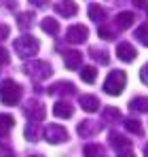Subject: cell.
Here are the masks:
<instances>
[{
    "instance_id": "6da1fadb",
    "label": "cell",
    "mask_w": 148,
    "mask_h": 157,
    "mask_svg": "<svg viewBox=\"0 0 148 157\" xmlns=\"http://www.w3.org/2000/svg\"><path fill=\"white\" fill-rule=\"evenodd\" d=\"M0 100H2V104H6V106L17 104L21 100V85L15 83L13 78H4L0 83Z\"/></svg>"
},
{
    "instance_id": "7a4b0ae2",
    "label": "cell",
    "mask_w": 148,
    "mask_h": 157,
    "mask_svg": "<svg viewBox=\"0 0 148 157\" xmlns=\"http://www.w3.org/2000/svg\"><path fill=\"white\" fill-rule=\"evenodd\" d=\"M13 47H15V53L19 55V57H34L38 49H40V43L34 38V36H30V34H25V36H19V38H15V43H13Z\"/></svg>"
},
{
    "instance_id": "3957f363",
    "label": "cell",
    "mask_w": 148,
    "mask_h": 157,
    "mask_svg": "<svg viewBox=\"0 0 148 157\" xmlns=\"http://www.w3.org/2000/svg\"><path fill=\"white\" fill-rule=\"evenodd\" d=\"M125 83H127V75L123 70H112L104 83V91L108 96H119V94H123Z\"/></svg>"
},
{
    "instance_id": "277c9868",
    "label": "cell",
    "mask_w": 148,
    "mask_h": 157,
    "mask_svg": "<svg viewBox=\"0 0 148 157\" xmlns=\"http://www.w3.org/2000/svg\"><path fill=\"white\" fill-rule=\"evenodd\" d=\"M24 72L28 77H32L34 81H45L53 75V68H51L47 62H40V59H32L30 64L24 66Z\"/></svg>"
},
{
    "instance_id": "5b68a950",
    "label": "cell",
    "mask_w": 148,
    "mask_h": 157,
    "mask_svg": "<svg viewBox=\"0 0 148 157\" xmlns=\"http://www.w3.org/2000/svg\"><path fill=\"white\" fill-rule=\"evenodd\" d=\"M45 138L51 144H61V142L68 140V130L64 125H59V123H51L49 128L45 130Z\"/></svg>"
},
{
    "instance_id": "8992f818",
    "label": "cell",
    "mask_w": 148,
    "mask_h": 157,
    "mask_svg": "<svg viewBox=\"0 0 148 157\" xmlns=\"http://www.w3.org/2000/svg\"><path fill=\"white\" fill-rule=\"evenodd\" d=\"M24 113L30 121H38L40 123L45 119V115H47V108L43 106V102H38V100H28V104L24 106Z\"/></svg>"
},
{
    "instance_id": "52a82bcc",
    "label": "cell",
    "mask_w": 148,
    "mask_h": 157,
    "mask_svg": "<svg viewBox=\"0 0 148 157\" xmlns=\"http://www.w3.org/2000/svg\"><path fill=\"white\" fill-rule=\"evenodd\" d=\"M110 144L117 153H123V155H131V151H133L131 140H127L125 136L117 134V132H110Z\"/></svg>"
},
{
    "instance_id": "ba28073f",
    "label": "cell",
    "mask_w": 148,
    "mask_h": 157,
    "mask_svg": "<svg viewBox=\"0 0 148 157\" xmlns=\"http://www.w3.org/2000/svg\"><path fill=\"white\" fill-rule=\"evenodd\" d=\"M87 36H89V30L85 26H72V28H68V32H66V40L68 43H74V45L85 43Z\"/></svg>"
},
{
    "instance_id": "9c48e42d",
    "label": "cell",
    "mask_w": 148,
    "mask_h": 157,
    "mask_svg": "<svg viewBox=\"0 0 148 157\" xmlns=\"http://www.w3.org/2000/svg\"><path fill=\"white\" fill-rule=\"evenodd\" d=\"M99 130H102V123H98V121H91V119L80 121V123H78V128H76L78 136H83V138H91V136L99 134Z\"/></svg>"
},
{
    "instance_id": "30bf717a",
    "label": "cell",
    "mask_w": 148,
    "mask_h": 157,
    "mask_svg": "<svg viewBox=\"0 0 148 157\" xmlns=\"http://www.w3.org/2000/svg\"><path fill=\"white\" fill-rule=\"evenodd\" d=\"M47 91H49L51 96H72V94H76V87L70 81H59V83L51 85Z\"/></svg>"
},
{
    "instance_id": "8fae6325",
    "label": "cell",
    "mask_w": 148,
    "mask_h": 157,
    "mask_svg": "<svg viewBox=\"0 0 148 157\" xmlns=\"http://www.w3.org/2000/svg\"><path fill=\"white\" fill-rule=\"evenodd\" d=\"M53 6L61 17H74L78 13V6L74 0H57V4H53Z\"/></svg>"
},
{
    "instance_id": "7c38bea8",
    "label": "cell",
    "mask_w": 148,
    "mask_h": 157,
    "mask_svg": "<svg viewBox=\"0 0 148 157\" xmlns=\"http://www.w3.org/2000/svg\"><path fill=\"white\" fill-rule=\"evenodd\" d=\"M117 57L123 59V62H133V59L138 57V51H135V47H133L131 43H119V47H117Z\"/></svg>"
},
{
    "instance_id": "4fadbf2b",
    "label": "cell",
    "mask_w": 148,
    "mask_h": 157,
    "mask_svg": "<svg viewBox=\"0 0 148 157\" xmlns=\"http://www.w3.org/2000/svg\"><path fill=\"white\" fill-rule=\"evenodd\" d=\"M53 115L59 117V119H70L74 115V106L68 100H59V102L53 104Z\"/></svg>"
},
{
    "instance_id": "5bb4252c",
    "label": "cell",
    "mask_w": 148,
    "mask_h": 157,
    "mask_svg": "<svg viewBox=\"0 0 148 157\" xmlns=\"http://www.w3.org/2000/svg\"><path fill=\"white\" fill-rule=\"evenodd\" d=\"M64 64H66V68H70V70H78L80 64H83V53L66 51L64 53Z\"/></svg>"
},
{
    "instance_id": "9a60e30c",
    "label": "cell",
    "mask_w": 148,
    "mask_h": 157,
    "mask_svg": "<svg viewBox=\"0 0 148 157\" xmlns=\"http://www.w3.org/2000/svg\"><path fill=\"white\" fill-rule=\"evenodd\" d=\"M133 21H135V15H133L131 11H123V13H119V15H117L114 26H117V30H125V28L131 26Z\"/></svg>"
},
{
    "instance_id": "2e32d148",
    "label": "cell",
    "mask_w": 148,
    "mask_h": 157,
    "mask_svg": "<svg viewBox=\"0 0 148 157\" xmlns=\"http://www.w3.org/2000/svg\"><path fill=\"white\" fill-rule=\"evenodd\" d=\"M78 102H80V106H83L87 113H95V110L99 108V100L95 98V96H87V94H85V96L78 98Z\"/></svg>"
},
{
    "instance_id": "e0dca14e",
    "label": "cell",
    "mask_w": 148,
    "mask_h": 157,
    "mask_svg": "<svg viewBox=\"0 0 148 157\" xmlns=\"http://www.w3.org/2000/svg\"><path fill=\"white\" fill-rule=\"evenodd\" d=\"M129 108H131V113H148V98H144V96L133 98L129 102Z\"/></svg>"
},
{
    "instance_id": "ac0fdd59",
    "label": "cell",
    "mask_w": 148,
    "mask_h": 157,
    "mask_svg": "<svg viewBox=\"0 0 148 157\" xmlns=\"http://www.w3.org/2000/svg\"><path fill=\"white\" fill-rule=\"evenodd\" d=\"M13 128H15V119L11 115H0V138L6 136Z\"/></svg>"
},
{
    "instance_id": "d6986e66",
    "label": "cell",
    "mask_w": 148,
    "mask_h": 157,
    "mask_svg": "<svg viewBox=\"0 0 148 157\" xmlns=\"http://www.w3.org/2000/svg\"><path fill=\"white\" fill-rule=\"evenodd\" d=\"M40 28H43L47 34H51V36H57V34H59V24H57L53 17H45L43 24H40Z\"/></svg>"
},
{
    "instance_id": "ffe728a7",
    "label": "cell",
    "mask_w": 148,
    "mask_h": 157,
    "mask_svg": "<svg viewBox=\"0 0 148 157\" xmlns=\"http://www.w3.org/2000/svg\"><path fill=\"white\" fill-rule=\"evenodd\" d=\"M125 130L131 132V134H135V136H142V134H144V128H142V123H140L138 119H133V117L125 119Z\"/></svg>"
},
{
    "instance_id": "44dd1931",
    "label": "cell",
    "mask_w": 148,
    "mask_h": 157,
    "mask_svg": "<svg viewBox=\"0 0 148 157\" xmlns=\"http://www.w3.org/2000/svg\"><path fill=\"white\" fill-rule=\"evenodd\" d=\"M89 17H91V21L102 24V21L106 19V11H104L99 4H89Z\"/></svg>"
},
{
    "instance_id": "7402d4cb",
    "label": "cell",
    "mask_w": 148,
    "mask_h": 157,
    "mask_svg": "<svg viewBox=\"0 0 148 157\" xmlns=\"http://www.w3.org/2000/svg\"><path fill=\"white\" fill-rule=\"evenodd\" d=\"M91 57L95 59V62H99V64H108L110 62V57H108V51L106 49H99V47H91Z\"/></svg>"
},
{
    "instance_id": "603a6c76",
    "label": "cell",
    "mask_w": 148,
    "mask_h": 157,
    "mask_svg": "<svg viewBox=\"0 0 148 157\" xmlns=\"http://www.w3.org/2000/svg\"><path fill=\"white\" fill-rule=\"evenodd\" d=\"M17 21H19V28H21V30H28V28H30L32 24H34V13H32V11H25V13H19Z\"/></svg>"
},
{
    "instance_id": "cb8c5ba5",
    "label": "cell",
    "mask_w": 148,
    "mask_h": 157,
    "mask_svg": "<svg viewBox=\"0 0 148 157\" xmlns=\"http://www.w3.org/2000/svg\"><path fill=\"white\" fill-rule=\"evenodd\" d=\"M95 75H98V70L93 66H83V70H80V78L85 83H93L95 81Z\"/></svg>"
},
{
    "instance_id": "d4e9b609",
    "label": "cell",
    "mask_w": 148,
    "mask_h": 157,
    "mask_svg": "<svg viewBox=\"0 0 148 157\" xmlns=\"http://www.w3.org/2000/svg\"><path fill=\"white\" fill-rule=\"evenodd\" d=\"M98 34H99V38H106V40H112V38H114V30H112V28H108L104 21L99 24Z\"/></svg>"
},
{
    "instance_id": "484cf974",
    "label": "cell",
    "mask_w": 148,
    "mask_h": 157,
    "mask_svg": "<svg viewBox=\"0 0 148 157\" xmlns=\"http://www.w3.org/2000/svg\"><path fill=\"white\" fill-rule=\"evenodd\" d=\"M25 138L28 140H36L38 138V121H30V125L25 128Z\"/></svg>"
},
{
    "instance_id": "4316f807",
    "label": "cell",
    "mask_w": 148,
    "mask_h": 157,
    "mask_svg": "<svg viewBox=\"0 0 148 157\" xmlns=\"http://www.w3.org/2000/svg\"><path fill=\"white\" fill-rule=\"evenodd\" d=\"M104 119H121V110L117 108V106H106L104 108Z\"/></svg>"
},
{
    "instance_id": "83f0119b",
    "label": "cell",
    "mask_w": 148,
    "mask_h": 157,
    "mask_svg": "<svg viewBox=\"0 0 148 157\" xmlns=\"http://www.w3.org/2000/svg\"><path fill=\"white\" fill-rule=\"evenodd\" d=\"M135 38H138L142 45H146V47H148V24H144L142 28H138V32H135Z\"/></svg>"
},
{
    "instance_id": "f1b7e54d",
    "label": "cell",
    "mask_w": 148,
    "mask_h": 157,
    "mask_svg": "<svg viewBox=\"0 0 148 157\" xmlns=\"http://www.w3.org/2000/svg\"><path fill=\"white\" fill-rule=\"evenodd\" d=\"M102 153H104V149L99 144H87L85 147V155H102Z\"/></svg>"
},
{
    "instance_id": "f546056e",
    "label": "cell",
    "mask_w": 148,
    "mask_h": 157,
    "mask_svg": "<svg viewBox=\"0 0 148 157\" xmlns=\"http://www.w3.org/2000/svg\"><path fill=\"white\" fill-rule=\"evenodd\" d=\"M9 34H11V28L6 26V24H0V40H6Z\"/></svg>"
},
{
    "instance_id": "4dcf8cb0",
    "label": "cell",
    "mask_w": 148,
    "mask_h": 157,
    "mask_svg": "<svg viewBox=\"0 0 148 157\" xmlns=\"http://www.w3.org/2000/svg\"><path fill=\"white\" fill-rule=\"evenodd\" d=\"M4 64H9V51L4 47H0V66H4Z\"/></svg>"
},
{
    "instance_id": "1f68e13d",
    "label": "cell",
    "mask_w": 148,
    "mask_h": 157,
    "mask_svg": "<svg viewBox=\"0 0 148 157\" xmlns=\"http://www.w3.org/2000/svg\"><path fill=\"white\" fill-rule=\"evenodd\" d=\"M49 2H51V0H30V4H34L36 9H45Z\"/></svg>"
},
{
    "instance_id": "d6a6232c",
    "label": "cell",
    "mask_w": 148,
    "mask_h": 157,
    "mask_svg": "<svg viewBox=\"0 0 148 157\" xmlns=\"http://www.w3.org/2000/svg\"><path fill=\"white\" fill-rule=\"evenodd\" d=\"M140 78H142V83H146L148 85V64L142 68V72H140Z\"/></svg>"
},
{
    "instance_id": "836d02e7",
    "label": "cell",
    "mask_w": 148,
    "mask_h": 157,
    "mask_svg": "<svg viewBox=\"0 0 148 157\" xmlns=\"http://www.w3.org/2000/svg\"><path fill=\"white\" fill-rule=\"evenodd\" d=\"M133 4H135V6H140V9H146V6H148V0H133Z\"/></svg>"
},
{
    "instance_id": "e575fe53",
    "label": "cell",
    "mask_w": 148,
    "mask_h": 157,
    "mask_svg": "<svg viewBox=\"0 0 148 157\" xmlns=\"http://www.w3.org/2000/svg\"><path fill=\"white\" fill-rule=\"evenodd\" d=\"M0 153H11V147L6 142H0Z\"/></svg>"
},
{
    "instance_id": "d590c367",
    "label": "cell",
    "mask_w": 148,
    "mask_h": 157,
    "mask_svg": "<svg viewBox=\"0 0 148 157\" xmlns=\"http://www.w3.org/2000/svg\"><path fill=\"white\" fill-rule=\"evenodd\" d=\"M144 155L148 157V144H146V147H144Z\"/></svg>"
}]
</instances>
